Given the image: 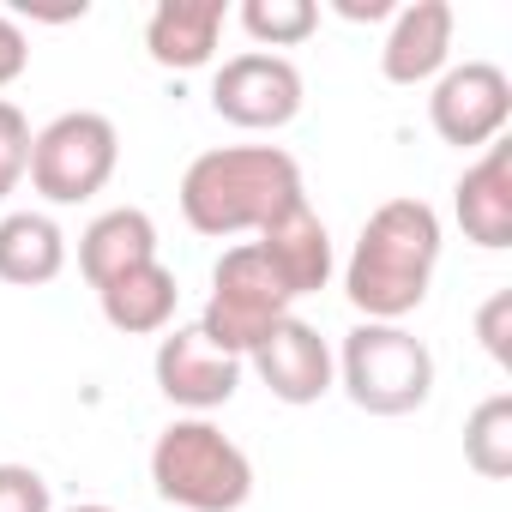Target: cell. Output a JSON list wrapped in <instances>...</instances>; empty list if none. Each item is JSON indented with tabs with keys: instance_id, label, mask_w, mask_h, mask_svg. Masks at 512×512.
Listing matches in <instances>:
<instances>
[{
	"instance_id": "6da1fadb",
	"label": "cell",
	"mask_w": 512,
	"mask_h": 512,
	"mask_svg": "<svg viewBox=\"0 0 512 512\" xmlns=\"http://www.w3.org/2000/svg\"><path fill=\"white\" fill-rule=\"evenodd\" d=\"M440 247H446V229H440V211L428 199L398 193V199L374 205L356 247H350V260H344V302L362 320L404 326L434 290Z\"/></svg>"
},
{
	"instance_id": "7a4b0ae2",
	"label": "cell",
	"mask_w": 512,
	"mask_h": 512,
	"mask_svg": "<svg viewBox=\"0 0 512 512\" xmlns=\"http://www.w3.org/2000/svg\"><path fill=\"white\" fill-rule=\"evenodd\" d=\"M296 199H308V187L284 145H217L199 151L181 175V217L211 241L260 235Z\"/></svg>"
},
{
	"instance_id": "3957f363",
	"label": "cell",
	"mask_w": 512,
	"mask_h": 512,
	"mask_svg": "<svg viewBox=\"0 0 512 512\" xmlns=\"http://www.w3.org/2000/svg\"><path fill=\"white\" fill-rule=\"evenodd\" d=\"M151 488L181 512H241L253 500V458L211 416H175L151 440Z\"/></svg>"
},
{
	"instance_id": "277c9868",
	"label": "cell",
	"mask_w": 512,
	"mask_h": 512,
	"mask_svg": "<svg viewBox=\"0 0 512 512\" xmlns=\"http://www.w3.org/2000/svg\"><path fill=\"white\" fill-rule=\"evenodd\" d=\"M332 356L338 386L362 416H416L434 398V350L410 326L356 320Z\"/></svg>"
},
{
	"instance_id": "5b68a950",
	"label": "cell",
	"mask_w": 512,
	"mask_h": 512,
	"mask_svg": "<svg viewBox=\"0 0 512 512\" xmlns=\"http://www.w3.org/2000/svg\"><path fill=\"white\" fill-rule=\"evenodd\" d=\"M290 290L272 278V266L260 260V247L253 241H235V247H223V260L211 266V296H205V314L193 320L217 350H229V356H253L266 338H272V326L278 320H290Z\"/></svg>"
},
{
	"instance_id": "8992f818",
	"label": "cell",
	"mask_w": 512,
	"mask_h": 512,
	"mask_svg": "<svg viewBox=\"0 0 512 512\" xmlns=\"http://www.w3.org/2000/svg\"><path fill=\"white\" fill-rule=\"evenodd\" d=\"M115 169H121V133L97 109H67L31 133V187L49 205L97 199L115 181Z\"/></svg>"
},
{
	"instance_id": "52a82bcc",
	"label": "cell",
	"mask_w": 512,
	"mask_h": 512,
	"mask_svg": "<svg viewBox=\"0 0 512 512\" xmlns=\"http://www.w3.org/2000/svg\"><path fill=\"white\" fill-rule=\"evenodd\" d=\"M302 103H308V85L290 55L241 49L211 73V109H217V121L241 127V133H278L302 115Z\"/></svg>"
},
{
	"instance_id": "ba28073f",
	"label": "cell",
	"mask_w": 512,
	"mask_h": 512,
	"mask_svg": "<svg viewBox=\"0 0 512 512\" xmlns=\"http://www.w3.org/2000/svg\"><path fill=\"white\" fill-rule=\"evenodd\" d=\"M512 121V79L494 61H452L428 85V127L458 151H488Z\"/></svg>"
},
{
	"instance_id": "9c48e42d",
	"label": "cell",
	"mask_w": 512,
	"mask_h": 512,
	"mask_svg": "<svg viewBox=\"0 0 512 512\" xmlns=\"http://www.w3.org/2000/svg\"><path fill=\"white\" fill-rule=\"evenodd\" d=\"M151 374H157V392H163L175 410H187V416H211V410H223V404L241 392L247 362L229 356V350H217L199 326H169V332L157 338Z\"/></svg>"
},
{
	"instance_id": "30bf717a",
	"label": "cell",
	"mask_w": 512,
	"mask_h": 512,
	"mask_svg": "<svg viewBox=\"0 0 512 512\" xmlns=\"http://www.w3.org/2000/svg\"><path fill=\"white\" fill-rule=\"evenodd\" d=\"M247 368L260 374V386L278 398V404H290V410H308V404H320L332 386H338V356H332V344L320 338V326H308V320H278L272 326V338L247 356Z\"/></svg>"
},
{
	"instance_id": "8fae6325",
	"label": "cell",
	"mask_w": 512,
	"mask_h": 512,
	"mask_svg": "<svg viewBox=\"0 0 512 512\" xmlns=\"http://www.w3.org/2000/svg\"><path fill=\"white\" fill-rule=\"evenodd\" d=\"M253 247H260V260L272 266V278L290 290V302L320 296V290L332 284V272H338L332 229H326V217H320L308 199H296L290 211H278L260 235H253Z\"/></svg>"
},
{
	"instance_id": "7c38bea8",
	"label": "cell",
	"mask_w": 512,
	"mask_h": 512,
	"mask_svg": "<svg viewBox=\"0 0 512 512\" xmlns=\"http://www.w3.org/2000/svg\"><path fill=\"white\" fill-rule=\"evenodd\" d=\"M452 31H458V13L446 0H410V7H398L386 25V43H380L386 85H404V91L434 85L452 67Z\"/></svg>"
},
{
	"instance_id": "4fadbf2b",
	"label": "cell",
	"mask_w": 512,
	"mask_h": 512,
	"mask_svg": "<svg viewBox=\"0 0 512 512\" xmlns=\"http://www.w3.org/2000/svg\"><path fill=\"white\" fill-rule=\"evenodd\" d=\"M452 217L464 229V241L500 253L512 247V145L494 139L476 163H464L458 187H452Z\"/></svg>"
},
{
	"instance_id": "5bb4252c",
	"label": "cell",
	"mask_w": 512,
	"mask_h": 512,
	"mask_svg": "<svg viewBox=\"0 0 512 512\" xmlns=\"http://www.w3.org/2000/svg\"><path fill=\"white\" fill-rule=\"evenodd\" d=\"M229 7L223 0H157L145 19V55L163 73H199L217 61Z\"/></svg>"
},
{
	"instance_id": "9a60e30c",
	"label": "cell",
	"mask_w": 512,
	"mask_h": 512,
	"mask_svg": "<svg viewBox=\"0 0 512 512\" xmlns=\"http://www.w3.org/2000/svg\"><path fill=\"white\" fill-rule=\"evenodd\" d=\"M151 260H157V223H151V211H139V205L97 211V217L85 223V235H79V272H85L91 290H103V284H115V278H127V272H139V266H151Z\"/></svg>"
},
{
	"instance_id": "2e32d148",
	"label": "cell",
	"mask_w": 512,
	"mask_h": 512,
	"mask_svg": "<svg viewBox=\"0 0 512 512\" xmlns=\"http://www.w3.org/2000/svg\"><path fill=\"white\" fill-rule=\"evenodd\" d=\"M67 272V229L49 211H7L0 217V284L43 290Z\"/></svg>"
},
{
	"instance_id": "e0dca14e",
	"label": "cell",
	"mask_w": 512,
	"mask_h": 512,
	"mask_svg": "<svg viewBox=\"0 0 512 512\" xmlns=\"http://www.w3.org/2000/svg\"><path fill=\"white\" fill-rule=\"evenodd\" d=\"M97 308H103V320H109L121 338H157V332L175 326L181 284H175V272H169L163 260H151V266H139V272L103 284V290H97Z\"/></svg>"
},
{
	"instance_id": "ac0fdd59",
	"label": "cell",
	"mask_w": 512,
	"mask_h": 512,
	"mask_svg": "<svg viewBox=\"0 0 512 512\" xmlns=\"http://www.w3.org/2000/svg\"><path fill=\"white\" fill-rule=\"evenodd\" d=\"M464 464L482 482H506L512 476V392H488L464 416Z\"/></svg>"
},
{
	"instance_id": "d6986e66",
	"label": "cell",
	"mask_w": 512,
	"mask_h": 512,
	"mask_svg": "<svg viewBox=\"0 0 512 512\" xmlns=\"http://www.w3.org/2000/svg\"><path fill=\"white\" fill-rule=\"evenodd\" d=\"M235 19L253 37V49H266V55H284V49H296V43H308L320 31L314 0H241Z\"/></svg>"
},
{
	"instance_id": "ffe728a7",
	"label": "cell",
	"mask_w": 512,
	"mask_h": 512,
	"mask_svg": "<svg viewBox=\"0 0 512 512\" xmlns=\"http://www.w3.org/2000/svg\"><path fill=\"white\" fill-rule=\"evenodd\" d=\"M31 175V121L19 103L0 97V205H7Z\"/></svg>"
},
{
	"instance_id": "44dd1931",
	"label": "cell",
	"mask_w": 512,
	"mask_h": 512,
	"mask_svg": "<svg viewBox=\"0 0 512 512\" xmlns=\"http://www.w3.org/2000/svg\"><path fill=\"white\" fill-rule=\"evenodd\" d=\"M0 512H55L43 470H31V464H0Z\"/></svg>"
},
{
	"instance_id": "7402d4cb",
	"label": "cell",
	"mask_w": 512,
	"mask_h": 512,
	"mask_svg": "<svg viewBox=\"0 0 512 512\" xmlns=\"http://www.w3.org/2000/svg\"><path fill=\"white\" fill-rule=\"evenodd\" d=\"M476 338L488 350L494 368H512V290H494L476 314Z\"/></svg>"
},
{
	"instance_id": "603a6c76",
	"label": "cell",
	"mask_w": 512,
	"mask_h": 512,
	"mask_svg": "<svg viewBox=\"0 0 512 512\" xmlns=\"http://www.w3.org/2000/svg\"><path fill=\"white\" fill-rule=\"evenodd\" d=\"M25 67H31V37H25V25L13 13H0V91L19 85Z\"/></svg>"
},
{
	"instance_id": "cb8c5ba5",
	"label": "cell",
	"mask_w": 512,
	"mask_h": 512,
	"mask_svg": "<svg viewBox=\"0 0 512 512\" xmlns=\"http://www.w3.org/2000/svg\"><path fill=\"white\" fill-rule=\"evenodd\" d=\"M332 13L350 19V25H380V19H392L398 7H392V0H332Z\"/></svg>"
},
{
	"instance_id": "d4e9b609",
	"label": "cell",
	"mask_w": 512,
	"mask_h": 512,
	"mask_svg": "<svg viewBox=\"0 0 512 512\" xmlns=\"http://www.w3.org/2000/svg\"><path fill=\"white\" fill-rule=\"evenodd\" d=\"M61 512H115V506H103V500H85V506H61Z\"/></svg>"
}]
</instances>
